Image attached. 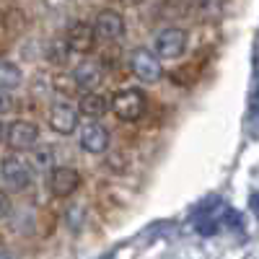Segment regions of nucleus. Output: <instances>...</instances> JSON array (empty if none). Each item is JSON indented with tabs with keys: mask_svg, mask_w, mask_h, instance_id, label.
Here are the masks:
<instances>
[{
	"mask_svg": "<svg viewBox=\"0 0 259 259\" xmlns=\"http://www.w3.org/2000/svg\"><path fill=\"white\" fill-rule=\"evenodd\" d=\"M112 112L122 122H138L145 112V94L140 89H122L112 96Z\"/></svg>",
	"mask_w": 259,
	"mask_h": 259,
	"instance_id": "obj_1",
	"label": "nucleus"
},
{
	"mask_svg": "<svg viewBox=\"0 0 259 259\" xmlns=\"http://www.w3.org/2000/svg\"><path fill=\"white\" fill-rule=\"evenodd\" d=\"M31 179H34V166L24 158H6L3 161V189L11 194V192H24L31 187Z\"/></svg>",
	"mask_w": 259,
	"mask_h": 259,
	"instance_id": "obj_2",
	"label": "nucleus"
},
{
	"mask_svg": "<svg viewBox=\"0 0 259 259\" xmlns=\"http://www.w3.org/2000/svg\"><path fill=\"white\" fill-rule=\"evenodd\" d=\"M130 70L135 73L138 80L143 83H158L161 75H163V68H161V60H158V52L153 55L150 50H135L133 57H130Z\"/></svg>",
	"mask_w": 259,
	"mask_h": 259,
	"instance_id": "obj_3",
	"label": "nucleus"
},
{
	"mask_svg": "<svg viewBox=\"0 0 259 259\" xmlns=\"http://www.w3.org/2000/svg\"><path fill=\"white\" fill-rule=\"evenodd\" d=\"M187 31L184 29H177V26H168L163 29L158 36H156V52L158 57L163 60H179L187 50Z\"/></svg>",
	"mask_w": 259,
	"mask_h": 259,
	"instance_id": "obj_4",
	"label": "nucleus"
},
{
	"mask_svg": "<svg viewBox=\"0 0 259 259\" xmlns=\"http://www.w3.org/2000/svg\"><path fill=\"white\" fill-rule=\"evenodd\" d=\"M6 143L13 150H31L39 143V127L34 122L16 119L6 127Z\"/></svg>",
	"mask_w": 259,
	"mask_h": 259,
	"instance_id": "obj_5",
	"label": "nucleus"
},
{
	"mask_svg": "<svg viewBox=\"0 0 259 259\" xmlns=\"http://www.w3.org/2000/svg\"><path fill=\"white\" fill-rule=\"evenodd\" d=\"M96 26L94 24H85V21H75V24L65 31V41H68V47L73 55H89L96 45Z\"/></svg>",
	"mask_w": 259,
	"mask_h": 259,
	"instance_id": "obj_6",
	"label": "nucleus"
},
{
	"mask_svg": "<svg viewBox=\"0 0 259 259\" xmlns=\"http://www.w3.org/2000/svg\"><path fill=\"white\" fill-rule=\"evenodd\" d=\"M47 187L52 192V197L57 200H65L80 187V174L70 166H60V168H52L50 171V179H47Z\"/></svg>",
	"mask_w": 259,
	"mask_h": 259,
	"instance_id": "obj_7",
	"label": "nucleus"
},
{
	"mask_svg": "<svg viewBox=\"0 0 259 259\" xmlns=\"http://www.w3.org/2000/svg\"><path fill=\"white\" fill-rule=\"evenodd\" d=\"M78 143L83 150H89L94 156L106 153V148H109V130L101 122H85L78 133Z\"/></svg>",
	"mask_w": 259,
	"mask_h": 259,
	"instance_id": "obj_8",
	"label": "nucleus"
},
{
	"mask_svg": "<svg viewBox=\"0 0 259 259\" xmlns=\"http://www.w3.org/2000/svg\"><path fill=\"white\" fill-rule=\"evenodd\" d=\"M78 112L80 109H75V106L68 104V101H55L50 106V127L60 135L75 133L78 130Z\"/></svg>",
	"mask_w": 259,
	"mask_h": 259,
	"instance_id": "obj_9",
	"label": "nucleus"
},
{
	"mask_svg": "<svg viewBox=\"0 0 259 259\" xmlns=\"http://www.w3.org/2000/svg\"><path fill=\"white\" fill-rule=\"evenodd\" d=\"M94 26H96L99 39H104V41H117V39L124 36V18L112 8L99 11L96 18H94Z\"/></svg>",
	"mask_w": 259,
	"mask_h": 259,
	"instance_id": "obj_10",
	"label": "nucleus"
},
{
	"mask_svg": "<svg viewBox=\"0 0 259 259\" xmlns=\"http://www.w3.org/2000/svg\"><path fill=\"white\" fill-rule=\"evenodd\" d=\"M78 109H80V114H83V117L99 119V117H104L106 112L112 109V99L106 96V94H101V91H83Z\"/></svg>",
	"mask_w": 259,
	"mask_h": 259,
	"instance_id": "obj_11",
	"label": "nucleus"
},
{
	"mask_svg": "<svg viewBox=\"0 0 259 259\" xmlns=\"http://www.w3.org/2000/svg\"><path fill=\"white\" fill-rule=\"evenodd\" d=\"M78 85H80V91H96L101 80H104V70H101V65L94 62V60H83L78 68L73 70Z\"/></svg>",
	"mask_w": 259,
	"mask_h": 259,
	"instance_id": "obj_12",
	"label": "nucleus"
},
{
	"mask_svg": "<svg viewBox=\"0 0 259 259\" xmlns=\"http://www.w3.org/2000/svg\"><path fill=\"white\" fill-rule=\"evenodd\" d=\"M21 85V68L18 65H13L11 60L3 62V70H0V89H3V94H11L16 91Z\"/></svg>",
	"mask_w": 259,
	"mask_h": 259,
	"instance_id": "obj_13",
	"label": "nucleus"
},
{
	"mask_svg": "<svg viewBox=\"0 0 259 259\" xmlns=\"http://www.w3.org/2000/svg\"><path fill=\"white\" fill-rule=\"evenodd\" d=\"M31 166H34V171H39V174H45V171H52V168H55V153H52L50 148L39 145L34 153H31Z\"/></svg>",
	"mask_w": 259,
	"mask_h": 259,
	"instance_id": "obj_14",
	"label": "nucleus"
},
{
	"mask_svg": "<svg viewBox=\"0 0 259 259\" xmlns=\"http://www.w3.org/2000/svg\"><path fill=\"white\" fill-rule=\"evenodd\" d=\"M112 3H117V6H122V8H133V6H140L143 0H112Z\"/></svg>",
	"mask_w": 259,
	"mask_h": 259,
	"instance_id": "obj_15",
	"label": "nucleus"
}]
</instances>
